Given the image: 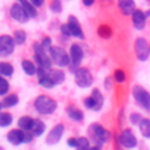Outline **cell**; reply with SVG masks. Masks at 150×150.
<instances>
[{
  "instance_id": "cell-1",
  "label": "cell",
  "mask_w": 150,
  "mask_h": 150,
  "mask_svg": "<svg viewBox=\"0 0 150 150\" xmlns=\"http://www.w3.org/2000/svg\"><path fill=\"white\" fill-rule=\"evenodd\" d=\"M58 103L47 95H40L34 100V109L40 115H52L55 112Z\"/></svg>"
},
{
  "instance_id": "cell-2",
  "label": "cell",
  "mask_w": 150,
  "mask_h": 150,
  "mask_svg": "<svg viewBox=\"0 0 150 150\" xmlns=\"http://www.w3.org/2000/svg\"><path fill=\"white\" fill-rule=\"evenodd\" d=\"M33 52H34V59L40 67H44L46 70L52 69L53 59L49 55V52L42 46L41 42H34L33 44Z\"/></svg>"
},
{
  "instance_id": "cell-3",
  "label": "cell",
  "mask_w": 150,
  "mask_h": 150,
  "mask_svg": "<svg viewBox=\"0 0 150 150\" xmlns=\"http://www.w3.org/2000/svg\"><path fill=\"white\" fill-rule=\"evenodd\" d=\"M49 55L52 57L53 63L58 67H67L70 66V54L61 46H52L49 49Z\"/></svg>"
},
{
  "instance_id": "cell-4",
  "label": "cell",
  "mask_w": 150,
  "mask_h": 150,
  "mask_svg": "<svg viewBox=\"0 0 150 150\" xmlns=\"http://www.w3.org/2000/svg\"><path fill=\"white\" fill-rule=\"evenodd\" d=\"M90 132H91V138H92L93 142L99 146H101L103 144H107L111 140V132H109L108 129H105L103 125L98 124V122L91 125Z\"/></svg>"
},
{
  "instance_id": "cell-5",
  "label": "cell",
  "mask_w": 150,
  "mask_h": 150,
  "mask_svg": "<svg viewBox=\"0 0 150 150\" xmlns=\"http://www.w3.org/2000/svg\"><path fill=\"white\" fill-rule=\"evenodd\" d=\"M83 104H84L86 108L91 109V111H95V112H99L104 105V96L103 93L100 92L99 88H93L92 92H91L90 96L83 100Z\"/></svg>"
},
{
  "instance_id": "cell-6",
  "label": "cell",
  "mask_w": 150,
  "mask_h": 150,
  "mask_svg": "<svg viewBox=\"0 0 150 150\" xmlns=\"http://www.w3.org/2000/svg\"><path fill=\"white\" fill-rule=\"evenodd\" d=\"M74 79L76 86L80 88H88L93 83L92 74L87 67H78L74 71Z\"/></svg>"
},
{
  "instance_id": "cell-7",
  "label": "cell",
  "mask_w": 150,
  "mask_h": 150,
  "mask_svg": "<svg viewBox=\"0 0 150 150\" xmlns=\"http://www.w3.org/2000/svg\"><path fill=\"white\" fill-rule=\"evenodd\" d=\"M132 95L134 100L140 107H142L146 111H150V92L142 86H134L132 88Z\"/></svg>"
},
{
  "instance_id": "cell-8",
  "label": "cell",
  "mask_w": 150,
  "mask_h": 150,
  "mask_svg": "<svg viewBox=\"0 0 150 150\" xmlns=\"http://www.w3.org/2000/svg\"><path fill=\"white\" fill-rule=\"evenodd\" d=\"M117 142H119L120 146H122V148H125V149H134L136 146L138 145L137 137H136V134L133 133V130L129 129V128L124 129L120 133V136L117 137Z\"/></svg>"
},
{
  "instance_id": "cell-9",
  "label": "cell",
  "mask_w": 150,
  "mask_h": 150,
  "mask_svg": "<svg viewBox=\"0 0 150 150\" xmlns=\"http://www.w3.org/2000/svg\"><path fill=\"white\" fill-rule=\"evenodd\" d=\"M69 54H70V66L69 67L74 73L78 67H80V63H82L83 58H84V53H83V49L79 44H73L70 46Z\"/></svg>"
},
{
  "instance_id": "cell-10",
  "label": "cell",
  "mask_w": 150,
  "mask_h": 150,
  "mask_svg": "<svg viewBox=\"0 0 150 150\" xmlns=\"http://www.w3.org/2000/svg\"><path fill=\"white\" fill-rule=\"evenodd\" d=\"M15 46L16 42L15 38L8 34H1L0 36V57L5 58L12 55V53L15 52Z\"/></svg>"
},
{
  "instance_id": "cell-11",
  "label": "cell",
  "mask_w": 150,
  "mask_h": 150,
  "mask_svg": "<svg viewBox=\"0 0 150 150\" xmlns=\"http://www.w3.org/2000/svg\"><path fill=\"white\" fill-rule=\"evenodd\" d=\"M134 50H136V55H137L138 61L145 62L148 61L149 55H150V46L144 37H138L134 42Z\"/></svg>"
},
{
  "instance_id": "cell-12",
  "label": "cell",
  "mask_w": 150,
  "mask_h": 150,
  "mask_svg": "<svg viewBox=\"0 0 150 150\" xmlns=\"http://www.w3.org/2000/svg\"><path fill=\"white\" fill-rule=\"evenodd\" d=\"M63 134H65V125L63 124H55L54 127L49 130V133H47L46 140L45 141H46V144L50 145V146L57 145V144L61 142Z\"/></svg>"
},
{
  "instance_id": "cell-13",
  "label": "cell",
  "mask_w": 150,
  "mask_h": 150,
  "mask_svg": "<svg viewBox=\"0 0 150 150\" xmlns=\"http://www.w3.org/2000/svg\"><path fill=\"white\" fill-rule=\"evenodd\" d=\"M9 15H11V17H12L15 21H17V23H21V24L26 23V21L29 20V17L26 16L25 11H24V8H23V4H21L20 1L15 3V4L11 7Z\"/></svg>"
},
{
  "instance_id": "cell-14",
  "label": "cell",
  "mask_w": 150,
  "mask_h": 150,
  "mask_svg": "<svg viewBox=\"0 0 150 150\" xmlns=\"http://www.w3.org/2000/svg\"><path fill=\"white\" fill-rule=\"evenodd\" d=\"M36 75H37V78H38V84L41 86V87L46 88V90H50V88L55 87V83L53 82V79L50 78V75H49V73H47L46 69L40 67L38 66Z\"/></svg>"
},
{
  "instance_id": "cell-15",
  "label": "cell",
  "mask_w": 150,
  "mask_h": 150,
  "mask_svg": "<svg viewBox=\"0 0 150 150\" xmlns=\"http://www.w3.org/2000/svg\"><path fill=\"white\" fill-rule=\"evenodd\" d=\"M67 25H69V29H70L71 37H76V38H80V40L84 38V33H83V30H82V26H80V24H79V20H78L75 16H73V15L69 16Z\"/></svg>"
},
{
  "instance_id": "cell-16",
  "label": "cell",
  "mask_w": 150,
  "mask_h": 150,
  "mask_svg": "<svg viewBox=\"0 0 150 150\" xmlns=\"http://www.w3.org/2000/svg\"><path fill=\"white\" fill-rule=\"evenodd\" d=\"M24 136H25V130L16 128V129H11L7 133V141L13 146H18L24 144Z\"/></svg>"
},
{
  "instance_id": "cell-17",
  "label": "cell",
  "mask_w": 150,
  "mask_h": 150,
  "mask_svg": "<svg viewBox=\"0 0 150 150\" xmlns=\"http://www.w3.org/2000/svg\"><path fill=\"white\" fill-rule=\"evenodd\" d=\"M146 13H144L141 9H136L132 15V23L137 30H142L146 26Z\"/></svg>"
},
{
  "instance_id": "cell-18",
  "label": "cell",
  "mask_w": 150,
  "mask_h": 150,
  "mask_svg": "<svg viewBox=\"0 0 150 150\" xmlns=\"http://www.w3.org/2000/svg\"><path fill=\"white\" fill-rule=\"evenodd\" d=\"M120 12L124 16H132L137 8H136V3L134 0H119L117 1Z\"/></svg>"
},
{
  "instance_id": "cell-19",
  "label": "cell",
  "mask_w": 150,
  "mask_h": 150,
  "mask_svg": "<svg viewBox=\"0 0 150 150\" xmlns=\"http://www.w3.org/2000/svg\"><path fill=\"white\" fill-rule=\"evenodd\" d=\"M66 113H67V116L70 117L71 120H74V121H76V122H80L84 120V113H83V111L79 109L78 107L73 105V104H70V105L66 108Z\"/></svg>"
},
{
  "instance_id": "cell-20",
  "label": "cell",
  "mask_w": 150,
  "mask_h": 150,
  "mask_svg": "<svg viewBox=\"0 0 150 150\" xmlns=\"http://www.w3.org/2000/svg\"><path fill=\"white\" fill-rule=\"evenodd\" d=\"M47 73H49L50 78L53 79V82L55 83V86H57V84H62V83L65 82V79H66V74L61 70V67L59 69H53L52 67V69H49V70H47Z\"/></svg>"
},
{
  "instance_id": "cell-21",
  "label": "cell",
  "mask_w": 150,
  "mask_h": 150,
  "mask_svg": "<svg viewBox=\"0 0 150 150\" xmlns=\"http://www.w3.org/2000/svg\"><path fill=\"white\" fill-rule=\"evenodd\" d=\"M45 129H46V125H45V122L42 121V120H40V119H34L33 127H32L30 132L33 133L36 137H40V136H42L45 133Z\"/></svg>"
},
{
  "instance_id": "cell-22",
  "label": "cell",
  "mask_w": 150,
  "mask_h": 150,
  "mask_svg": "<svg viewBox=\"0 0 150 150\" xmlns=\"http://www.w3.org/2000/svg\"><path fill=\"white\" fill-rule=\"evenodd\" d=\"M33 121L34 119L30 116H21L17 120V128H20L23 130H30L32 127H33Z\"/></svg>"
},
{
  "instance_id": "cell-23",
  "label": "cell",
  "mask_w": 150,
  "mask_h": 150,
  "mask_svg": "<svg viewBox=\"0 0 150 150\" xmlns=\"http://www.w3.org/2000/svg\"><path fill=\"white\" fill-rule=\"evenodd\" d=\"M21 67H23L24 73H25L26 75H29V76H33V75L37 74L36 65L29 59H23V62H21Z\"/></svg>"
},
{
  "instance_id": "cell-24",
  "label": "cell",
  "mask_w": 150,
  "mask_h": 150,
  "mask_svg": "<svg viewBox=\"0 0 150 150\" xmlns=\"http://www.w3.org/2000/svg\"><path fill=\"white\" fill-rule=\"evenodd\" d=\"M1 103H3L4 108H12V107L18 104V96L16 95V93H8V95L4 96Z\"/></svg>"
},
{
  "instance_id": "cell-25",
  "label": "cell",
  "mask_w": 150,
  "mask_h": 150,
  "mask_svg": "<svg viewBox=\"0 0 150 150\" xmlns=\"http://www.w3.org/2000/svg\"><path fill=\"white\" fill-rule=\"evenodd\" d=\"M21 4H23V8L24 11H25L26 16H28L29 18H34L37 16V7L36 5H33L29 0H24V1H21Z\"/></svg>"
},
{
  "instance_id": "cell-26",
  "label": "cell",
  "mask_w": 150,
  "mask_h": 150,
  "mask_svg": "<svg viewBox=\"0 0 150 150\" xmlns=\"http://www.w3.org/2000/svg\"><path fill=\"white\" fill-rule=\"evenodd\" d=\"M138 128H140L142 137L150 140V119H142L141 122L138 124Z\"/></svg>"
},
{
  "instance_id": "cell-27",
  "label": "cell",
  "mask_w": 150,
  "mask_h": 150,
  "mask_svg": "<svg viewBox=\"0 0 150 150\" xmlns=\"http://www.w3.org/2000/svg\"><path fill=\"white\" fill-rule=\"evenodd\" d=\"M13 73H15V69L9 62H0V75L9 78L13 75Z\"/></svg>"
},
{
  "instance_id": "cell-28",
  "label": "cell",
  "mask_w": 150,
  "mask_h": 150,
  "mask_svg": "<svg viewBox=\"0 0 150 150\" xmlns=\"http://www.w3.org/2000/svg\"><path fill=\"white\" fill-rule=\"evenodd\" d=\"M13 116L9 112H0V128H8L12 125Z\"/></svg>"
},
{
  "instance_id": "cell-29",
  "label": "cell",
  "mask_w": 150,
  "mask_h": 150,
  "mask_svg": "<svg viewBox=\"0 0 150 150\" xmlns=\"http://www.w3.org/2000/svg\"><path fill=\"white\" fill-rule=\"evenodd\" d=\"M91 148V142H90V138L84 137H78V144H76V148L75 150H90Z\"/></svg>"
},
{
  "instance_id": "cell-30",
  "label": "cell",
  "mask_w": 150,
  "mask_h": 150,
  "mask_svg": "<svg viewBox=\"0 0 150 150\" xmlns=\"http://www.w3.org/2000/svg\"><path fill=\"white\" fill-rule=\"evenodd\" d=\"M98 34L101 38H109V37L112 36V28L109 25H107V24H103V25L99 26Z\"/></svg>"
},
{
  "instance_id": "cell-31",
  "label": "cell",
  "mask_w": 150,
  "mask_h": 150,
  "mask_svg": "<svg viewBox=\"0 0 150 150\" xmlns=\"http://www.w3.org/2000/svg\"><path fill=\"white\" fill-rule=\"evenodd\" d=\"M13 38H15L16 45H23V44H25V41H26V33L23 29H17V30L15 32V34H13Z\"/></svg>"
},
{
  "instance_id": "cell-32",
  "label": "cell",
  "mask_w": 150,
  "mask_h": 150,
  "mask_svg": "<svg viewBox=\"0 0 150 150\" xmlns=\"http://www.w3.org/2000/svg\"><path fill=\"white\" fill-rule=\"evenodd\" d=\"M9 91V83L5 79V76L0 75V96H5Z\"/></svg>"
},
{
  "instance_id": "cell-33",
  "label": "cell",
  "mask_w": 150,
  "mask_h": 150,
  "mask_svg": "<svg viewBox=\"0 0 150 150\" xmlns=\"http://www.w3.org/2000/svg\"><path fill=\"white\" fill-rule=\"evenodd\" d=\"M113 80L116 83H124L125 80H127V74H125V71L121 70V69H117V70H115V73H113Z\"/></svg>"
},
{
  "instance_id": "cell-34",
  "label": "cell",
  "mask_w": 150,
  "mask_h": 150,
  "mask_svg": "<svg viewBox=\"0 0 150 150\" xmlns=\"http://www.w3.org/2000/svg\"><path fill=\"white\" fill-rule=\"evenodd\" d=\"M142 119H144V117L141 116L140 113H137V112H133V113L129 116V121H130V124H132V125H138Z\"/></svg>"
},
{
  "instance_id": "cell-35",
  "label": "cell",
  "mask_w": 150,
  "mask_h": 150,
  "mask_svg": "<svg viewBox=\"0 0 150 150\" xmlns=\"http://www.w3.org/2000/svg\"><path fill=\"white\" fill-rule=\"evenodd\" d=\"M50 9L54 13H59L62 12V4H61V0H53L52 4H50Z\"/></svg>"
},
{
  "instance_id": "cell-36",
  "label": "cell",
  "mask_w": 150,
  "mask_h": 150,
  "mask_svg": "<svg viewBox=\"0 0 150 150\" xmlns=\"http://www.w3.org/2000/svg\"><path fill=\"white\" fill-rule=\"evenodd\" d=\"M36 136L30 132V130H25V136H24V144H30Z\"/></svg>"
},
{
  "instance_id": "cell-37",
  "label": "cell",
  "mask_w": 150,
  "mask_h": 150,
  "mask_svg": "<svg viewBox=\"0 0 150 150\" xmlns=\"http://www.w3.org/2000/svg\"><path fill=\"white\" fill-rule=\"evenodd\" d=\"M61 33H62L63 36H66V37H71V33H70V29H69L67 23L61 25Z\"/></svg>"
},
{
  "instance_id": "cell-38",
  "label": "cell",
  "mask_w": 150,
  "mask_h": 150,
  "mask_svg": "<svg viewBox=\"0 0 150 150\" xmlns=\"http://www.w3.org/2000/svg\"><path fill=\"white\" fill-rule=\"evenodd\" d=\"M41 44H42V46L47 50V52H49V49L53 46V45H52V38H50V37H45V38L42 40Z\"/></svg>"
},
{
  "instance_id": "cell-39",
  "label": "cell",
  "mask_w": 150,
  "mask_h": 150,
  "mask_svg": "<svg viewBox=\"0 0 150 150\" xmlns=\"http://www.w3.org/2000/svg\"><path fill=\"white\" fill-rule=\"evenodd\" d=\"M76 144H78V137H70L67 138V146L69 148H76Z\"/></svg>"
},
{
  "instance_id": "cell-40",
  "label": "cell",
  "mask_w": 150,
  "mask_h": 150,
  "mask_svg": "<svg viewBox=\"0 0 150 150\" xmlns=\"http://www.w3.org/2000/svg\"><path fill=\"white\" fill-rule=\"evenodd\" d=\"M29 1H30L33 5H36L37 8H40V7H42V5H44L45 0H29Z\"/></svg>"
},
{
  "instance_id": "cell-41",
  "label": "cell",
  "mask_w": 150,
  "mask_h": 150,
  "mask_svg": "<svg viewBox=\"0 0 150 150\" xmlns=\"http://www.w3.org/2000/svg\"><path fill=\"white\" fill-rule=\"evenodd\" d=\"M83 5H86V7H91V5L95 4V0H82Z\"/></svg>"
},
{
  "instance_id": "cell-42",
  "label": "cell",
  "mask_w": 150,
  "mask_h": 150,
  "mask_svg": "<svg viewBox=\"0 0 150 150\" xmlns=\"http://www.w3.org/2000/svg\"><path fill=\"white\" fill-rule=\"evenodd\" d=\"M105 88H111V78H107L105 79Z\"/></svg>"
},
{
  "instance_id": "cell-43",
  "label": "cell",
  "mask_w": 150,
  "mask_h": 150,
  "mask_svg": "<svg viewBox=\"0 0 150 150\" xmlns=\"http://www.w3.org/2000/svg\"><path fill=\"white\" fill-rule=\"evenodd\" d=\"M90 150H101V148L99 145H93V146H91Z\"/></svg>"
},
{
  "instance_id": "cell-44",
  "label": "cell",
  "mask_w": 150,
  "mask_h": 150,
  "mask_svg": "<svg viewBox=\"0 0 150 150\" xmlns=\"http://www.w3.org/2000/svg\"><path fill=\"white\" fill-rule=\"evenodd\" d=\"M3 108H4V107H3V103L0 101V112H1V109H3Z\"/></svg>"
},
{
  "instance_id": "cell-45",
  "label": "cell",
  "mask_w": 150,
  "mask_h": 150,
  "mask_svg": "<svg viewBox=\"0 0 150 150\" xmlns=\"http://www.w3.org/2000/svg\"><path fill=\"white\" fill-rule=\"evenodd\" d=\"M0 150H4V148H3V146H0Z\"/></svg>"
},
{
  "instance_id": "cell-46",
  "label": "cell",
  "mask_w": 150,
  "mask_h": 150,
  "mask_svg": "<svg viewBox=\"0 0 150 150\" xmlns=\"http://www.w3.org/2000/svg\"><path fill=\"white\" fill-rule=\"evenodd\" d=\"M17 1H20V3H21V1H24V0H17Z\"/></svg>"
},
{
  "instance_id": "cell-47",
  "label": "cell",
  "mask_w": 150,
  "mask_h": 150,
  "mask_svg": "<svg viewBox=\"0 0 150 150\" xmlns=\"http://www.w3.org/2000/svg\"><path fill=\"white\" fill-rule=\"evenodd\" d=\"M117 150H122V149H117Z\"/></svg>"
}]
</instances>
